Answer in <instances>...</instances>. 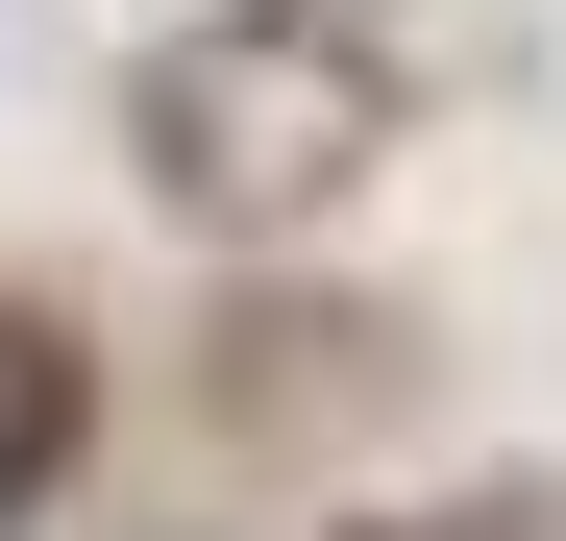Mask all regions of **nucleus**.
Wrapping results in <instances>:
<instances>
[{"mask_svg": "<svg viewBox=\"0 0 566 541\" xmlns=\"http://www.w3.org/2000/svg\"><path fill=\"white\" fill-rule=\"evenodd\" d=\"M345 124H369V50H321V25H247V50L172 74V172L198 198H296Z\"/></svg>", "mask_w": 566, "mask_h": 541, "instance_id": "nucleus-1", "label": "nucleus"}, {"mask_svg": "<svg viewBox=\"0 0 566 541\" xmlns=\"http://www.w3.org/2000/svg\"><path fill=\"white\" fill-rule=\"evenodd\" d=\"M419 541H542V517H419Z\"/></svg>", "mask_w": 566, "mask_h": 541, "instance_id": "nucleus-3", "label": "nucleus"}, {"mask_svg": "<svg viewBox=\"0 0 566 541\" xmlns=\"http://www.w3.org/2000/svg\"><path fill=\"white\" fill-rule=\"evenodd\" d=\"M50 468H74V344H50V320H0V517H25Z\"/></svg>", "mask_w": 566, "mask_h": 541, "instance_id": "nucleus-2", "label": "nucleus"}]
</instances>
